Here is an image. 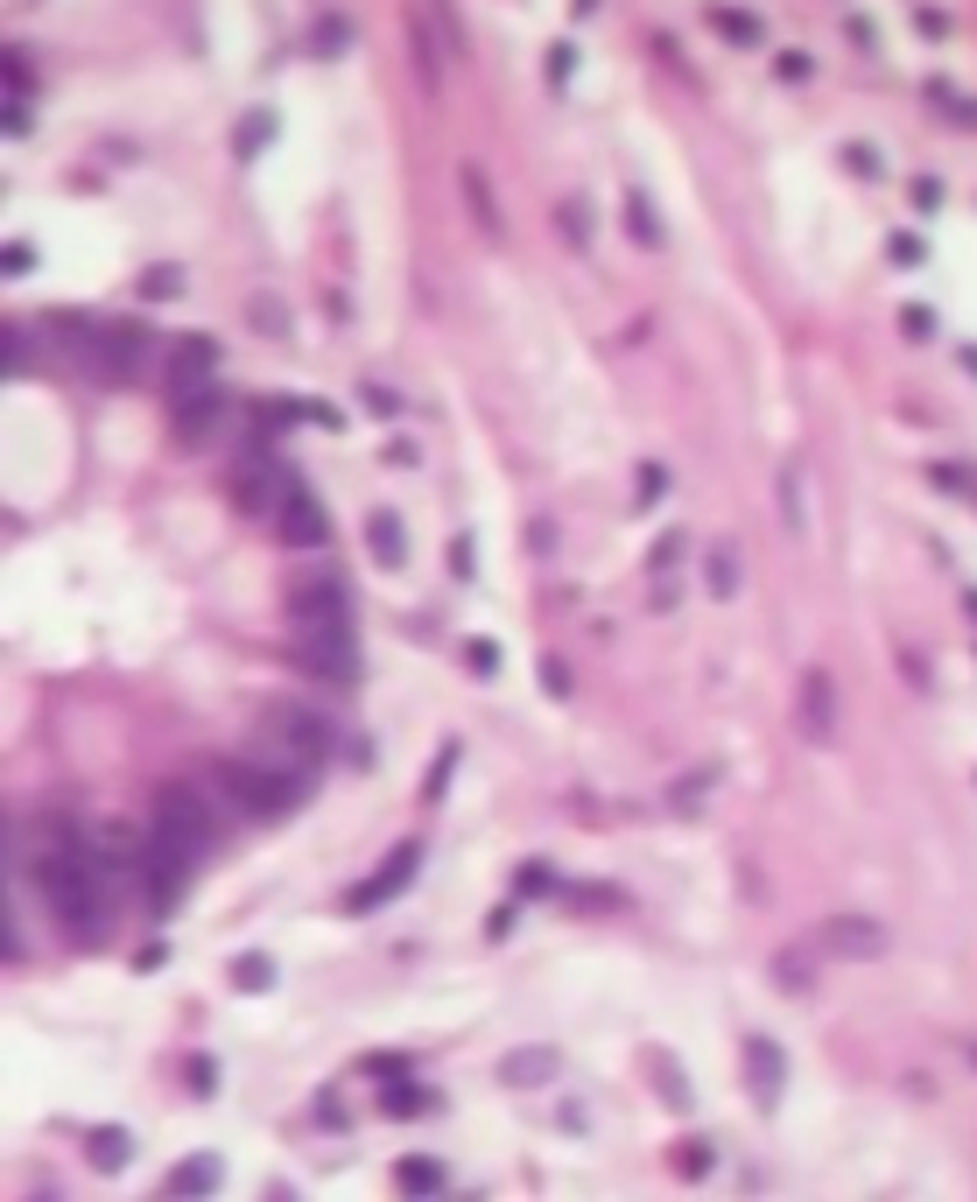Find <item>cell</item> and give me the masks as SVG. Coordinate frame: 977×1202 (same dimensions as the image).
I'll return each mask as SVG.
<instances>
[{
    "mask_svg": "<svg viewBox=\"0 0 977 1202\" xmlns=\"http://www.w3.org/2000/svg\"><path fill=\"white\" fill-rule=\"evenodd\" d=\"M219 809H225V801H219V788H212L204 774H198V780H162L156 801H148V823L169 830L183 851L212 858L219 837H225V816H219Z\"/></svg>",
    "mask_w": 977,
    "mask_h": 1202,
    "instance_id": "5",
    "label": "cell"
},
{
    "mask_svg": "<svg viewBox=\"0 0 977 1202\" xmlns=\"http://www.w3.org/2000/svg\"><path fill=\"white\" fill-rule=\"evenodd\" d=\"M219 1181H225V1168H219L212 1153H204V1160H177L169 1181H162V1195H212Z\"/></svg>",
    "mask_w": 977,
    "mask_h": 1202,
    "instance_id": "21",
    "label": "cell"
},
{
    "mask_svg": "<svg viewBox=\"0 0 977 1202\" xmlns=\"http://www.w3.org/2000/svg\"><path fill=\"white\" fill-rule=\"evenodd\" d=\"M367 556L380 570H401V563H408V534H401L394 513H367Z\"/></svg>",
    "mask_w": 977,
    "mask_h": 1202,
    "instance_id": "19",
    "label": "cell"
},
{
    "mask_svg": "<svg viewBox=\"0 0 977 1202\" xmlns=\"http://www.w3.org/2000/svg\"><path fill=\"white\" fill-rule=\"evenodd\" d=\"M0 267H8V275H29V267H35V246L29 240H8V260H0Z\"/></svg>",
    "mask_w": 977,
    "mask_h": 1202,
    "instance_id": "50",
    "label": "cell"
},
{
    "mask_svg": "<svg viewBox=\"0 0 977 1202\" xmlns=\"http://www.w3.org/2000/svg\"><path fill=\"white\" fill-rule=\"evenodd\" d=\"M359 408H373V415H401V401H394L387 387H367V380H359Z\"/></svg>",
    "mask_w": 977,
    "mask_h": 1202,
    "instance_id": "46",
    "label": "cell"
},
{
    "mask_svg": "<svg viewBox=\"0 0 977 1202\" xmlns=\"http://www.w3.org/2000/svg\"><path fill=\"white\" fill-rule=\"evenodd\" d=\"M970 1062H977V1041H970Z\"/></svg>",
    "mask_w": 977,
    "mask_h": 1202,
    "instance_id": "59",
    "label": "cell"
},
{
    "mask_svg": "<svg viewBox=\"0 0 977 1202\" xmlns=\"http://www.w3.org/2000/svg\"><path fill=\"white\" fill-rule=\"evenodd\" d=\"M766 978H774V991H780V999H801V991L816 985V935H809V943H788V949H774Z\"/></svg>",
    "mask_w": 977,
    "mask_h": 1202,
    "instance_id": "15",
    "label": "cell"
},
{
    "mask_svg": "<svg viewBox=\"0 0 977 1202\" xmlns=\"http://www.w3.org/2000/svg\"><path fill=\"white\" fill-rule=\"evenodd\" d=\"M50 331L71 338V359L78 373H92L99 387H127V380L148 373V352H156V331L127 317H50Z\"/></svg>",
    "mask_w": 977,
    "mask_h": 1202,
    "instance_id": "2",
    "label": "cell"
},
{
    "mask_svg": "<svg viewBox=\"0 0 977 1202\" xmlns=\"http://www.w3.org/2000/svg\"><path fill=\"white\" fill-rule=\"evenodd\" d=\"M555 886H563V880H555L549 858H521V865H513V893H521V901H549Z\"/></svg>",
    "mask_w": 977,
    "mask_h": 1202,
    "instance_id": "25",
    "label": "cell"
},
{
    "mask_svg": "<svg viewBox=\"0 0 977 1202\" xmlns=\"http://www.w3.org/2000/svg\"><path fill=\"white\" fill-rule=\"evenodd\" d=\"M380 1111H387V1118H423V1111H436V1097L423 1091V1083L394 1076V1083H387V1091H380Z\"/></svg>",
    "mask_w": 977,
    "mask_h": 1202,
    "instance_id": "24",
    "label": "cell"
},
{
    "mask_svg": "<svg viewBox=\"0 0 977 1202\" xmlns=\"http://www.w3.org/2000/svg\"><path fill=\"white\" fill-rule=\"evenodd\" d=\"M415 872H423V844H394V851H387V865H380L373 880H359L352 893H344V907H352V914L387 907V901H401V893H408Z\"/></svg>",
    "mask_w": 977,
    "mask_h": 1202,
    "instance_id": "10",
    "label": "cell"
},
{
    "mask_svg": "<svg viewBox=\"0 0 977 1202\" xmlns=\"http://www.w3.org/2000/svg\"><path fill=\"white\" fill-rule=\"evenodd\" d=\"M900 331H907L914 345H922V338H935V310H922V302H907V310H900Z\"/></svg>",
    "mask_w": 977,
    "mask_h": 1202,
    "instance_id": "44",
    "label": "cell"
},
{
    "mask_svg": "<svg viewBox=\"0 0 977 1202\" xmlns=\"http://www.w3.org/2000/svg\"><path fill=\"white\" fill-rule=\"evenodd\" d=\"M486 935H492V943H507V935H513V907H492V922H486Z\"/></svg>",
    "mask_w": 977,
    "mask_h": 1202,
    "instance_id": "55",
    "label": "cell"
},
{
    "mask_svg": "<svg viewBox=\"0 0 977 1202\" xmlns=\"http://www.w3.org/2000/svg\"><path fill=\"white\" fill-rule=\"evenodd\" d=\"M816 949L822 957H845V964H872L879 949H886V928H879L872 914H830V922L816 928Z\"/></svg>",
    "mask_w": 977,
    "mask_h": 1202,
    "instance_id": "11",
    "label": "cell"
},
{
    "mask_svg": "<svg viewBox=\"0 0 977 1202\" xmlns=\"http://www.w3.org/2000/svg\"><path fill=\"white\" fill-rule=\"evenodd\" d=\"M344 43H352V29H344V14H323V29H317V56H338Z\"/></svg>",
    "mask_w": 977,
    "mask_h": 1202,
    "instance_id": "41",
    "label": "cell"
},
{
    "mask_svg": "<svg viewBox=\"0 0 977 1202\" xmlns=\"http://www.w3.org/2000/svg\"><path fill=\"white\" fill-rule=\"evenodd\" d=\"M774 492H780V521H788V534H801V528H809V507H801V471L795 465L774 471Z\"/></svg>",
    "mask_w": 977,
    "mask_h": 1202,
    "instance_id": "29",
    "label": "cell"
},
{
    "mask_svg": "<svg viewBox=\"0 0 977 1202\" xmlns=\"http://www.w3.org/2000/svg\"><path fill=\"white\" fill-rule=\"evenodd\" d=\"M703 22H711L724 43H739V50H753L760 35H766V22L760 14H745V8H724V0H711V8H703Z\"/></svg>",
    "mask_w": 977,
    "mask_h": 1202,
    "instance_id": "22",
    "label": "cell"
},
{
    "mask_svg": "<svg viewBox=\"0 0 977 1202\" xmlns=\"http://www.w3.org/2000/svg\"><path fill=\"white\" fill-rule=\"evenodd\" d=\"M774 71H780L788 85H801V78H809V56H801V50H780V56H774Z\"/></svg>",
    "mask_w": 977,
    "mask_h": 1202,
    "instance_id": "48",
    "label": "cell"
},
{
    "mask_svg": "<svg viewBox=\"0 0 977 1202\" xmlns=\"http://www.w3.org/2000/svg\"><path fill=\"white\" fill-rule=\"evenodd\" d=\"M35 366V338H22V323H8V380H22Z\"/></svg>",
    "mask_w": 977,
    "mask_h": 1202,
    "instance_id": "35",
    "label": "cell"
},
{
    "mask_svg": "<svg viewBox=\"0 0 977 1202\" xmlns=\"http://www.w3.org/2000/svg\"><path fill=\"white\" fill-rule=\"evenodd\" d=\"M289 619L296 626H352V584L338 570H317L289 591Z\"/></svg>",
    "mask_w": 977,
    "mask_h": 1202,
    "instance_id": "9",
    "label": "cell"
},
{
    "mask_svg": "<svg viewBox=\"0 0 977 1202\" xmlns=\"http://www.w3.org/2000/svg\"><path fill=\"white\" fill-rule=\"evenodd\" d=\"M204 780H212L219 801L233 816H246V823H289L302 801H310V780L267 767V759H254V753H219L212 767H204Z\"/></svg>",
    "mask_w": 977,
    "mask_h": 1202,
    "instance_id": "3",
    "label": "cell"
},
{
    "mask_svg": "<svg viewBox=\"0 0 977 1202\" xmlns=\"http://www.w3.org/2000/svg\"><path fill=\"white\" fill-rule=\"evenodd\" d=\"M964 605H970V619H977V591H964Z\"/></svg>",
    "mask_w": 977,
    "mask_h": 1202,
    "instance_id": "58",
    "label": "cell"
},
{
    "mask_svg": "<svg viewBox=\"0 0 977 1202\" xmlns=\"http://www.w3.org/2000/svg\"><path fill=\"white\" fill-rule=\"evenodd\" d=\"M845 169H851V177H872V183L886 177V162H879V148H866V141H845Z\"/></svg>",
    "mask_w": 977,
    "mask_h": 1202,
    "instance_id": "36",
    "label": "cell"
},
{
    "mask_svg": "<svg viewBox=\"0 0 977 1202\" xmlns=\"http://www.w3.org/2000/svg\"><path fill=\"white\" fill-rule=\"evenodd\" d=\"M964 373H977V345H964Z\"/></svg>",
    "mask_w": 977,
    "mask_h": 1202,
    "instance_id": "56",
    "label": "cell"
},
{
    "mask_svg": "<svg viewBox=\"0 0 977 1202\" xmlns=\"http://www.w3.org/2000/svg\"><path fill=\"white\" fill-rule=\"evenodd\" d=\"M745 1083H753V1104H766L774 1111L780 1104V1091H788V1055H780V1041L774 1034H745Z\"/></svg>",
    "mask_w": 977,
    "mask_h": 1202,
    "instance_id": "12",
    "label": "cell"
},
{
    "mask_svg": "<svg viewBox=\"0 0 977 1202\" xmlns=\"http://www.w3.org/2000/svg\"><path fill=\"white\" fill-rule=\"evenodd\" d=\"M465 668H471V676H500V647H492V640H465Z\"/></svg>",
    "mask_w": 977,
    "mask_h": 1202,
    "instance_id": "40",
    "label": "cell"
},
{
    "mask_svg": "<svg viewBox=\"0 0 977 1202\" xmlns=\"http://www.w3.org/2000/svg\"><path fill=\"white\" fill-rule=\"evenodd\" d=\"M661 492H668V465H640V479H634V500H640V507H655Z\"/></svg>",
    "mask_w": 977,
    "mask_h": 1202,
    "instance_id": "38",
    "label": "cell"
},
{
    "mask_svg": "<svg viewBox=\"0 0 977 1202\" xmlns=\"http://www.w3.org/2000/svg\"><path fill=\"white\" fill-rule=\"evenodd\" d=\"M296 668L323 690H359V626H296Z\"/></svg>",
    "mask_w": 977,
    "mask_h": 1202,
    "instance_id": "7",
    "label": "cell"
},
{
    "mask_svg": "<svg viewBox=\"0 0 977 1202\" xmlns=\"http://www.w3.org/2000/svg\"><path fill=\"white\" fill-rule=\"evenodd\" d=\"M907 204H914V212H943V183H935V177H914L907 183Z\"/></svg>",
    "mask_w": 977,
    "mask_h": 1202,
    "instance_id": "43",
    "label": "cell"
},
{
    "mask_svg": "<svg viewBox=\"0 0 977 1202\" xmlns=\"http://www.w3.org/2000/svg\"><path fill=\"white\" fill-rule=\"evenodd\" d=\"M233 500L254 513L261 528H275V542H289V549H323V534H331L323 528V500L302 486V471L289 457H275V450H246L240 457Z\"/></svg>",
    "mask_w": 977,
    "mask_h": 1202,
    "instance_id": "1",
    "label": "cell"
},
{
    "mask_svg": "<svg viewBox=\"0 0 977 1202\" xmlns=\"http://www.w3.org/2000/svg\"><path fill=\"white\" fill-rule=\"evenodd\" d=\"M331 746H338V717L317 711V703H302V696H289V703H275V711L261 717V738H254L246 753L317 788V774H323V759H331Z\"/></svg>",
    "mask_w": 977,
    "mask_h": 1202,
    "instance_id": "4",
    "label": "cell"
},
{
    "mask_svg": "<svg viewBox=\"0 0 977 1202\" xmlns=\"http://www.w3.org/2000/svg\"><path fill=\"white\" fill-rule=\"evenodd\" d=\"M626 233H634V246H647V254L661 246V219H655V204H647L640 190H626Z\"/></svg>",
    "mask_w": 977,
    "mask_h": 1202,
    "instance_id": "26",
    "label": "cell"
},
{
    "mask_svg": "<svg viewBox=\"0 0 977 1202\" xmlns=\"http://www.w3.org/2000/svg\"><path fill=\"white\" fill-rule=\"evenodd\" d=\"M457 190H465V212H471L478 225H486L492 240H507V219H500V198H492L486 169H471V162H465V169H457Z\"/></svg>",
    "mask_w": 977,
    "mask_h": 1202,
    "instance_id": "18",
    "label": "cell"
},
{
    "mask_svg": "<svg viewBox=\"0 0 977 1202\" xmlns=\"http://www.w3.org/2000/svg\"><path fill=\"white\" fill-rule=\"evenodd\" d=\"M801 732H809L816 746H830V738H837V682L822 676V668L801 676Z\"/></svg>",
    "mask_w": 977,
    "mask_h": 1202,
    "instance_id": "14",
    "label": "cell"
},
{
    "mask_svg": "<svg viewBox=\"0 0 977 1202\" xmlns=\"http://www.w3.org/2000/svg\"><path fill=\"white\" fill-rule=\"evenodd\" d=\"M450 577L471 584V534H457V542H450Z\"/></svg>",
    "mask_w": 977,
    "mask_h": 1202,
    "instance_id": "49",
    "label": "cell"
},
{
    "mask_svg": "<svg viewBox=\"0 0 977 1202\" xmlns=\"http://www.w3.org/2000/svg\"><path fill=\"white\" fill-rule=\"evenodd\" d=\"M233 985L240 991H267V985H275V957H240L233 964Z\"/></svg>",
    "mask_w": 977,
    "mask_h": 1202,
    "instance_id": "32",
    "label": "cell"
},
{
    "mask_svg": "<svg viewBox=\"0 0 977 1202\" xmlns=\"http://www.w3.org/2000/svg\"><path fill=\"white\" fill-rule=\"evenodd\" d=\"M457 753H465V746H457V738H450V746H444V753H436V774H429V795H444V780L457 774Z\"/></svg>",
    "mask_w": 977,
    "mask_h": 1202,
    "instance_id": "47",
    "label": "cell"
},
{
    "mask_svg": "<svg viewBox=\"0 0 977 1202\" xmlns=\"http://www.w3.org/2000/svg\"><path fill=\"white\" fill-rule=\"evenodd\" d=\"M190 1091H198V1097H219V1062H212V1055L190 1062Z\"/></svg>",
    "mask_w": 977,
    "mask_h": 1202,
    "instance_id": "45",
    "label": "cell"
},
{
    "mask_svg": "<svg viewBox=\"0 0 977 1202\" xmlns=\"http://www.w3.org/2000/svg\"><path fill=\"white\" fill-rule=\"evenodd\" d=\"M85 1160H92L99 1174H127L134 1132H127V1125H92V1132H85Z\"/></svg>",
    "mask_w": 977,
    "mask_h": 1202,
    "instance_id": "17",
    "label": "cell"
},
{
    "mask_svg": "<svg viewBox=\"0 0 977 1202\" xmlns=\"http://www.w3.org/2000/svg\"><path fill=\"white\" fill-rule=\"evenodd\" d=\"M914 29H922V35H949V14L943 8H922V14H914Z\"/></svg>",
    "mask_w": 977,
    "mask_h": 1202,
    "instance_id": "53",
    "label": "cell"
},
{
    "mask_svg": "<svg viewBox=\"0 0 977 1202\" xmlns=\"http://www.w3.org/2000/svg\"><path fill=\"white\" fill-rule=\"evenodd\" d=\"M647 1062H655V1076H661V1104L668 1111H689V1083H682L676 1055H668V1047H647Z\"/></svg>",
    "mask_w": 977,
    "mask_h": 1202,
    "instance_id": "28",
    "label": "cell"
},
{
    "mask_svg": "<svg viewBox=\"0 0 977 1202\" xmlns=\"http://www.w3.org/2000/svg\"><path fill=\"white\" fill-rule=\"evenodd\" d=\"M177 289H183V267H148V275H141V302H162Z\"/></svg>",
    "mask_w": 977,
    "mask_h": 1202,
    "instance_id": "34",
    "label": "cell"
},
{
    "mask_svg": "<svg viewBox=\"0 0 977 1202\" xmlns=\"http://www.w3.org/2000/svg\"><path fill=\"white\" fill-rule=\"evenodd\" d=\"M928 479L935 492H964V465H928Z\"/></svg>",
    "mask_w": 977,
    "mask_h": 1202,
    "instance_id": "52",
    "label": "cell"
},
{
    "mask_svg": "<svg viewBox=\"0 0 977 1202\" xmlns=\"http://www.w3.org/2000/svg\"><path fill=\"white\" fill-rule=\"evenodd\" d=\"M267 141H275V113L261 106V113H246V120H240V134H233V156H240V162H254Z\"/></svg>",
    "mask_w": 977,
    "mask_h": 1202,
    "instance_id": "27",
    "label": "cell"
},
{
    "mask_svg": "<svg viewBox=\"0 0 977 1202\" xmlns=\"http://www.w3.org/2000/svg\"><path fill=\"white\" fill-rule=\"evenodd\" d=\"M542 682H549V696H570V668L555 655H542Z\"/></svg>",
    "mask_w": 977,
    "mask_h": 1202,
    "instance_id": "51",
    "label": "cell"
},
{
    "mask_svg": "<svg viewBox=\"0 0 977 1202\" xmlns=\"http://www.w3.org/2000/svg\"><path fill=\"white\" fill-rule=\"evenodd\" d=\"M711 598H739V549L711 542Z\"/></svg>",
    "mask_w": 977,
    "mask_h": 1202,
    "instance_id": "30",
    "label": "cell"
},
{
    "mask_svg": "<svg viewBox=\"0 0 977 1202\" xmlns=\"http://www.w3.org/2000/svg\"><path fill=\"white\" fill-rule=\"evenodd\" d=\"M682 549H689V534H682V528H668V534H661V542H655V549H647V570H655V577H668V570H676V556H682Z\"/></svg>",
    "mask_w": 977,
    "mask_h": 1202,
    "instance_id": "33",
    "label": "cell"
},
{
    "mask_svg": "<svg viewBox=\"0 0 977 1202\" xmlns=\"http://www.w3.org/2000/svg\"><path fill=\"white\" fill-rule=\"evenodd\" d=\"M555 233H563L570 254H591V240H598V219H591L584 198H555Z\"/></svg>",
    "mask_w": 977,
    "mask_h": 1202,
    "instance_id": "20",
    "label": "cell"
},
{
    "mask_svg": "<svg viewBox=\"0 0 977 1202\" xmlns=\"http://www.w3.org/2000/svg\"><path fill=\"white\" fill-rule=\"evenodd\" d=\"M444 1181H450V1174H444V1160H415V1153H408V1160H394V1189H401V1195H436Z\"/></svg>",
    "mask_w": 977,
    "mask_h": 1202,
    "instance_id": "23",
    "label": "cell"
},
{
    "mask_svg": "<svg viewBox=\"0 0 977 1202\" xmlns=\"http://www.w3.org/2000/svg\"><path fill=\"white\" fill-rule=\"evenodd\" d=\"M711 1168H718L711 1139H682V1153H676V1174H689V1181H697V1174H711Z\"/></svg>",
    "mask_w": 977,
    "mask_h": 1202,
    "instance_id": "31",
    "label": "cell"
},
{
    "mask_svg": "<svg viewBox=\"0 0 977 1202\" xmlns=\"http://www.w3.org/2000/svg\"><path fill=\"white\" fill-rule=\"evenodd\" d=\"M570 78H577V50H570V43H549V85L563 92Z\"/></svg>",
    "mask_w": 977,
    "mask_h": 1202,
    "instance_id": "39",
    "label": "cell"
},
{
    "mask_svg": "<svg viewBox=\"0 0 977 1202\" xmlns=\"http://www.w3.org/2000/svg\"><path fill=\"white\" fill-rule=\"evenodd\" d=\"M570 8H577V14H591V8H598V0H570Z\"/></svg>",
    "mask_w": 977,
    "mask_h": 1202,
    "instance_id": "57",
    "label": "cell"
},
{
    "mask_svg": "<svg viewBox=\"0 0 977 1202\" xmlns=\"http://www.w3.org/2000/svg\"><path fill=\"white\" fill-rule=\"evenodd\" d=\"M886 254H893V267H922V260H928V246L914 240V233H893V240H886Z\"/></svg>",
    "mask_w": 977,
    "mask_h": 1202,
    "instance_id": "42",
    "label": "cell"
},
{
    "mask_svg": "<svg viewBox=\"0 0 977 1202\" xmlns=\"http://www.w3.org/2000/svg\"><path fill=\"white\" fill-rule=\"evenodd\" d=\"M219 429H225V394L219 387H198V394L177 401V436L183 444H219Z\"/></svg>",
    "mask_w": 977,
    "mask_h": 1202,
    "instance_id": "13",
    "label": "cell"
},
{
    "mask_svg": "<svg viewBox=\"0 0 977 1202\" xmlns=\"http://www.w3.org/2000/svg\"><path fill=\"white\" fill-rule=\"evenodd\" d=\"M555 1068H563L555 1047H513V1055H500V1083L507 1091H542V1083H555Z\"/></svg>",
    "mask_w": 977,
    "mask_h": 1202,
    "instance_id": "16",
    "label": "cell"
},
{
    "mask_svg": "<svg viewBox=\"0 0 977 1202\" xmlns=\"http://www.w3.org/2000/svg\"><path fill=\"white\" fill-rule=\"evenodd\" d=\"M317 1125H344V1104H338V1091H323V1097H317Z\"/></svg>",
    "mask_w": 977,
    "mask_h": 1202,
    "instance_id": "54",
    "label": "cell"
},
{
    "mask_svg": "<svg viewBox=\"0 0 977 1202\" xmlns=\"http://www.w3.org/2000/svg\"><path fill=\"white\" fill-rule=\"evenodd\" d=\"M219 359H225V345H219L212 331L177 338V345H169V359H162V387H169V401H183V394L212 387V380H219Z\"/></svg>",
    "mask_w": 977,
    "mask_h": 1202,
    "instance_id": "8",
    "label": "cell"
},
{
    "mask_svg": "<svg viewBox=\"0 0 977 1202\" xmlns=\"http://www.w3.org/2000/svg\"><path fill=\"white\" fill-rule=\"evenodd\" d=\"M703 795H711V774H682V780H676V795H668V801H676V816H689V809H697Z\"/></svg>",
    "mask_w": 977,
    "mask_h": 1202,
    "instance_id": "37",
    "label": "cell"
},
{
    "mask_svg": "<svg viewBox=\"0 0 977 1202\" xmlns=\"http://www.w3.org/2000/svg\"><path fill=\"white\" fill-rule=\"evenodd\" d=\"M198 865H204L198 851H183L169 830L148 823L141 830V880H134V886H141V901L156 914H177V901L190 893V880H198Z\"/></svg>",
    "mask_w": 977,
    "mask_h": 1202,
    "instance_id": "6",
    "label": "cell"
}]
</instances>
